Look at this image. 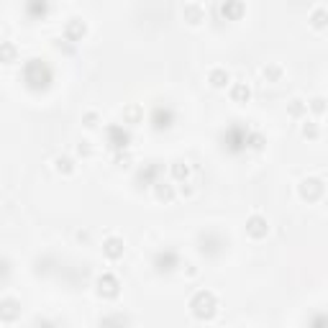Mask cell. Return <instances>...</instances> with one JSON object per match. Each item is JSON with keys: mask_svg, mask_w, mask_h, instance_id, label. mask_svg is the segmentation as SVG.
Instances as JSON below:
<instances>
[{"mask_svg": "<svg viewBox=\"0 0 328 328\" xmlns=\"http://www.w3.org/2000/svg\"><path fill=\"white\" fill-rule=\"evenodd\" d=\"M56 169H64V172H70V169H72V159L59 156V159H56Z\"/></svg>", "mask_w": 328, "mask_h": 328, "instance_id": "13", "label": "cell"}, {"mask_svg": "<svg viewBox=\"0 0 328 328\" xmlns=\"http://www.w3.org/2000/svg\"><path fill=\"white\" fill-rule=\"evenodd\" d=\"M98 285H100V295H118V282H116V277H110V275H105V277H100V282H98Z\"/></svg>", "mask_w": 328, "mask_h": 328, "instance_id": "7", "label": "cell"}, {"mask_svg": "<svg viewBox=\"0 0 328 328\" xmlns=\"http://www.w3.org/2000/svg\"><path fill=\"white\" fill-rule=\"evenodd\" d=\"M185 13L192 18L190 24H200V5H185Z\"/></svg>", "mask_w": 328, "mask_h": 328, "instance_id": "12", "label": "cell"}, {"mask_svg": "<svg viewBox=\"0 0 328 328\" xmlns=\"http://www.w3.org/2000/svg\"><path fill=\"white\" fill-rule=\"evenodd\" d=\"M233 95H236V98H249V87L239 85V87H236V90H233Z\"/></svg>", "mask_w": 328, "mask_h": 328, "instance_id": "15", "label": "cell"}, {"mask_svg": "<svg viewBox=\"0 0 328 328\" xmlns=\"http://www.w3.org/2000/svg\"><path fill=\"white\" fill-rule=\"evenodd\" d=\"M151 123H154L156 128H167L169 123H172V110H169V108H162V105H159V108H154Z\"/></svg>", "mask_w": 328, "mask_h": 328, "instance_id": "6", "label": "cell"}, {"mask_svg": "<svg viewBox=\"0 0 328 328\" xmlns=\"http://www.w3.org/2000/svg\"><path fill=\"white\" fill-rule=\"evenodd\" d=\"M228 139V149L231 151H239V149H244V146L249 144V131H244V128H239V126H231L228 128V133H223V141Z\"/></svg>", "mask_w": 328, "mask_h": 328, "instance_id": "2", "label": "cell"}, {"mask_svg": "<svg viewBox=\"0 0 328 328\" xmlns=\"http://www.w3.org/2000/svg\"><path fill=\"white\" fill-rule=\"evenodd\" d=\"M300 195L305 200H318L323 195V182L321 179H303L300 182Z\"/></svg>", "mask_w": 328, "mask_h": 328, "instance_id": "3", "label": "cell"}, {"mask_svg": "<svg viewBox=\"0 0 328 328\" xmlns=\"http://www.w3.org/2000/svg\"><path fill=\"white\" fill-rule=\"evenodd\" d=\"M249 233L254 236V239H262V236H267V231H269V226H267V221L262 218V216H252L249 218Z\"/></svg>", "mask_w": 328, "mask_h": 328, "instance_id": "5", "label": "cell"}, {"mask_svg": "<svg viewBox=\"0 0 328 328\" xmlns=\"http://www.w3.org/2000/svg\"><path fill=\"white\" fill-rule=\"evenodd\" d=\"M190 308L198 318H210V315L216 313V298H213V292H198V295L192 298Z\"/></svg>", "mask_w": 328, "mask_h": 328, "instance_id": "1", "label": "cell"}, {"mask_svg": "<svg viewBox=\"0 0 328 328\" xmlns=\"http://www.w3.org/2000/svg\"><path fill=\"white\" fill-rule=\"evenodd\" d=\"M310 328H328V313H315L310 318Z\"/></svg>", "mask_w": 328, "mask_h": 328, "instance_id": "11", "label": "cell"}, {"mask_svg": "<svg viewBox=\"0 0 328 328\" xmlns=\"http://www.w3.org/2000/svg\"><path fill=\"white\" fill-rule=\"evenodd\" d=\"M221 10H223V13H241V10H244V5H241V3H233V5H221Z\"/></svg>", "mask_w": 328, "mask_h": 328, "instance_id": "14", "label": "cell"}, {"mask_svg": "<svg viewBox=\"0 0 328 328\" xmlns=\"http://www.w3.org/2000/svg\"><path fill=\"white\" fill-rule=\"evenodd\" d=\"M154 267L159 269V272H172V269L177 267V254L169 252V249L167 252H159L154 256Z\"/></svg>", "mask_w": 328, "mask_h": 328, "instance_id": "4", "label": "cell"}, {"mask_svg": "<svg viewBox=\"0 0 328 328\" xmlns=\"http://www.w3.org/2000/svg\"><path fill=\"white\" fill-rule=\"evenodd\" d=\"M105 254H108L110 259L121 256V254H123V241H121V239H108V241H105Z\"/></svg>", "mask_w": 328, "mask_h": 328, "instance_id": "9", "label": "cell"}, {"mask_svg": "<svg viewBox=\"0 0 328 328\" xmlns=\"http://www.w3.org/2000/svg\"><path fill=\"white\" fill-rule=\"evenodd\" d=\"M310 21H313V26H326V21H328V8L326 5H318V8H313V13H310Z\"/></svg>", "mask_w": 328, "mask_h": 328, "instance_id": "8", "label": "cell"}, {"mask_svg": "<svg viewBox=\"0 0 328 328\" xmlns=\"http://www.w3.org/2000/svg\"><path fill=\"white\" fill-rule=\"evenodd\" d=\"M313 110H318V113L323 110V100H321V98H315V100H313Z\"/></svg>", "mask_w": 328, "mask_h": 328, "instance_id": "16", "label": "cell"}, {"mask_svg": "<svg viewBox=\"0 0 328 328\" xmlns=\"http://www.w3.org/2000/svg\"><path fill=\"white\" fill-rule=\"evenodd\" d=\"M210 82L216 85V87L228 85V72H223V70H213V72H210Z\"/></svg>", "mask_w": 328, "mask_h": 328, "instance_id": "10", "label": "cell"}, {"mask_svg": "<svg viewBox=\"0 0 328 328\" xmlns=\"http://www.w3.org/2000/svg\"><path fill=\"white\" fill-rule=\"evenodd\" d=\"M303 133H305V136H308V133H310V136H315L318 131H315V126H305V128H303Z\"/></svg>", "mask_w": 328, "mask_h": 328, "instance_id": "17", "label": "cell"}]
</instances>
